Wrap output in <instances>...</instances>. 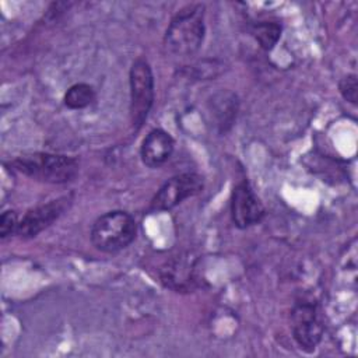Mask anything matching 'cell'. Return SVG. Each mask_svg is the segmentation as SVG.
<instances>
[{
  "label": "cell",
  "instance_id": "6da1fadb",
  "mask_svg": "<svg viewBox=\"0 0 358 358\" xmlns=\"http://www.w3.org/2000/svg\"><path fill=\"white\" fill-rule=\"evenodd\" d=\"M204 32V6L187 4L172 17L164 43L166 50L175 56H192L200 49Z\"/></svg>",
  "mask_w": 358,
  "mask_h": 358
},
{
  "label": "cell",
  "instance_id": "7a4b0ae2",
  "mask_svg": "<svg viewBox=\"0 0 358 358\" xmlns=\"http://www.w3.org/2000/svg\"><path fill=\"white\" fill-rule=\"evenodd\" d=\"M10 166L22 175L48 183H66L78 173V161L76 158L49 152L17 157L10 162Z\"/></svg>",
  "mask_w": 358,
  "mask_h": 358
},
{
  "label": "cell",
  "instance_id": "3957f363",
  "mask_svg": "<svg viewBox=\"0 0 358 358\" xmlns=\"http://www.w3.org/2000/svg\"><path fill=\"white\" fill-rule=\"evenodd\" d=\"M134 218L122 210H113L95 220L91 228L92 245L105 253H115L127 248L136 238Z\"/></svg>",
  "mask_w": 358,
  "mask_h": 358
},
{
  "label": "cell",
  "instance_id": "277c9868",
  "mask_svg": "<svg viewBox=\"0 0 358 358\" xmlns=\"http://www.w3.org/2000/svg\"><path fill=\"white\" fill-rule=\"evenodd\" d=\"M130 84V117L134 130L145 122L154 102V76L145 59L133 62L129 73Z\"/></svg>",
  "mask_w": 358,
  "mask_h": 358
},
{
  "label": "cell",
  "instance_id": "5b68a950",
  "mask_svg": "<svg viewBox=\"0 0 358 358\" xmlns=\"http://www.w3.org/2000/svg\"><path fill=\"white\" fill-rule=\"evenodd\" d=\"M203 178L193 172H186L168 179L151 200L152 211H166L203 190Z\"/></svg>",
  "mask_w": 358,
  "mask_h": 358
},
{
  "label": "cell",
  "instance_id": "8992f818",
  "mask_svg": "<svg viewBox=\"0 0 358 358\" xmlns=\"http://www.w3.org/2000/svg\"><path fill=\"white\" fill-rule=\"evenodd\" d=\"M292 333L302 350L310 352L316 348L323 334V323L315 302L302 301L294 306Z\"/></svg>",
  "mask_w": 358,
  "mask_h": 358
},
{
  "label": "cell",
  "instance_id": "52a82bcc",
  "mask_svg": "<svg viewBox=\"0 0 358 358\" xmlns=\"http://www.w3.org/2000/svg\"><path fill=\"white\" fill-rule=\"evenodd\" d=\"M231 217L238 228H249L264 217V207L246 180L235 185L231 194Z\"/></svg>",
  "mask_w": 358,
  "mask_h": 358
},
{
  "label": "cell",
  "instance_id": "ba28073f",
  "mask_svg": "<svg viewBox=\"0 0 358 358\" xmlns=\"http://www.w3.org/2000/svg\"><path fill=\"white\" fill-rule=\"evenodd\" d=\"M69 204L67 197L52 200L46 204H41L28 210L24 217L18 221L17 235L21 238L36 236L41 231L48 228L53 221H56Z\"/></svg>",
  "mask_w": 358,
  "mask_h": 358
},
{
  "label": "cell",
  "instance_id": "9c48e42d",
  "mask_svg": "<svg viewBox=\"0 0 358 358\" xmlns=\"http://www.w3.org/2000/svg\"><path fill=\"white\" fill-rule=\"evenodd\" d=\"M173 147H175V141L168 131L162 129H154L145 136V138L141 143V147H140L141 161L148 168H158L169 159V157L172 155Z\"/></svg>",
  "mask_w": 358,
  "mask_h": 358
},
{
  "label": "cell",
  "instance_id": "30bf717a",
  "mask_svg": "<svg viewBox=\"0 0 358 358\" xmlns=\"http://www.w3.org/2000/svg\"><path fill=\"white\" fill-rule=\"evenodd\" d=\"M161 281L175 291H189L196 282L194 260L189 256H178L166 262L161 268Z\"/></svg>",
  "mask_w": 358,
  "mask_h": 358
},
{
  "label": "cell",
  "instance_id": "8fae6325",
  "mask_svg": "<svg viewBox=\"0 0 358 358\" xmlns=\"http://www.w3.org/2000/svg\"><path fill=\"white\" fill-rule=\"evenodd\" d=\"M210 113L220 133H225L234 123L238 112V98L229 91H221L208 102Z\"/></svg>",
  "mask_w": 358,
  "mask_h": 358
},
{
  "label": "cell",
  "instance_id": "7c38bea8",
  "mask_svg": "<svg viewBox=\"0 0 358 358\" xmlns=\"http://www.w3.org/2000/svg\"><path fill=\"white\" fill-rule=\"evenodd\" d=\"M95 99V91L90 84L78 83L71 85L64 94V105L70 109H83Z\"/></svg>",
  "mask_w": 358,
  "mask_h": 358
},
{
  "label": "cell",
  "instance_id": "4fadbf2b",
  "mask_svg": "<svg viewBox=\"0 0 358 358\" xmlns=\"http://www.w3.org/2000/svg\"><path fill=\"white\" fill-rule=\"evenodd\" d=\"M252 34L255 39L259 42L260 48H263L264 50H270L274 48V45L280 39L281 27L277 22L263 21V22H257L252 28Z\"/></svg>",
  "mask_w": 358,
  "mask_h": 358
},
{
  "label": "cell",
  "instance_id": "5bb4252c",
  "mask_svg": "<svg viewBox=\"0 0 358 358\" xmlns=\"http://www.w3.org/2000/svg\"><path fill=\"white\" fill-rule=\"evenodd\" d=\"M340 94L345 101H348L352 105H357L358 99V83L355 74H348L338 83Z\"/></svg>",
  "mask_w": 358,
  "mask_h": 358
},
{
  "label": "cell",
  "instance_id": "9a60e30c",
  "mask_svg": "<svg viewBox=\"0 0 358 358\" xmlns=\"http://www.w3.org/2000/svg\"><path fill=\"white\" fill-rule=\"evenodd\" d=\"M17 227H18L17 214L11 210L4 211L1 214V220H0V235H1V238H7L13 232H17Z\"/></svg>",
  "mask_w": 358,
  "mask_h": 358
}]
</instances>
